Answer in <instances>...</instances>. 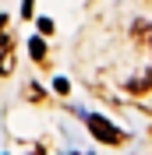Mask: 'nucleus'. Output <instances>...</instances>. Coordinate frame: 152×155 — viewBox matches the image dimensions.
Masks as SVG:
<instances>
[{"label":"nucleus","instance_id":"1","mask_svg":"<svg viewBox=\"0 0 152 155\" xmlns=\"http://www.w3.org/2000/svg\"><path fill=\"white\" fill-rule=\"evenodd\" d=\"M88 130H92V137H99L106 145H120L124 141V130L110 127V120H103V116H88Z\"/></svg>","mask_w":152,"mask_h":155},{"label":"nucleus","instance_id":"2","mask_svg":"<svg viewBox=\"0 0 152 155\" xmlns=\"http://www.w3.org/2000/svg\"><path fill=\"white\" fill-rule=\"evenodd\" d=\"M29 46H32V60H39V64H43V60H46V42H43V39H32Z\"/></svg>","mask_w":152,"mask_h":155},{"label":"nucleus","instance_id":"3","mask_svg":"<svg viewBox=\"0 0 152 155\" xmlns=\"http://www.w3.org/2000/svg\"><path fill=\"white\" fill-rule=\"evenodd\" d=\"M149 85H152V74H142V78H134V81H131L127 88H131V92H145Z\"/></svg>","mask_w":152,"mask_h":155},{"label":"nucleus","instance_id":"4","mask_svg":"<svg viewBox=\"0 0 152 155\" xmlns=\"http://www.w3.org/2000/svg\"><path fill=\"white\" fill-rule=\"evenodd\" d=\"M21 14H25V18H32V0H25V4H21Z\"/></svg>","mask_w":152,"mask_h":155}]
</instances>
